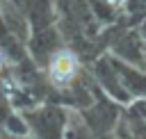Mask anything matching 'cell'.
Listing matches in <instances>:
<instances>
[{"instance_id":"6da1fadb","label":"cell","mask_w":146,"mask_h":139,"mask_svg":"<svg viewBox=\"0 0 146 139\" xmlns=\"http://www.w3.org/2000/svg\"><path fill=\"white\" fill-rule=\"evenodd\" d=\"M78 73V57L71 50H59L50 62V77L59 84L68 82Z\"/></svg>"}]
</instances>
